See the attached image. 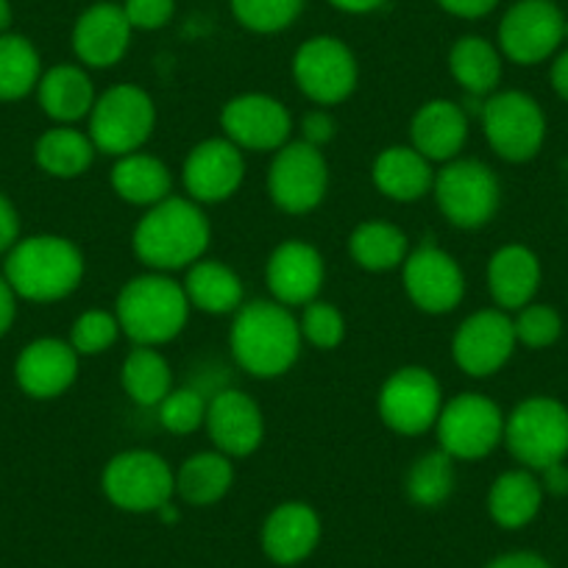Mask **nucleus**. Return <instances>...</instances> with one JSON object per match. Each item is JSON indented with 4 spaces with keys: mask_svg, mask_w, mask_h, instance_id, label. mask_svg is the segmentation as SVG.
Masks as SVG:
<instances>
[{
    "mask_svg": "<svg viewBox=\"0 0 568 568\" xmlns=\"http://www.w3.org/2000/svg\"><path fill=\"white\" fill-rule=\"evenodd\" d=\"M212 226L201 204L182 195H168L160 204L149 206V212L134 226L136 260L156 273L187 271L199 260H204L210 248Z\"/></svg>",
    "mask_w": 568,
    "mask_h": 568,
    "instance_id": "1",
    "label": "nucleus"
},
{
    "mask_svg": "<svg viewBox=\"0 0 568 568\" xmlns=\"http://www.w3.org/2000/svg\"><path fill=\"white\" fill-rule=\"evenodd\" d=\"M302 329L291 307L278 302H251L234 313L229 348L245 374L276 379L296 365L302 354Z\"/></svg>",
    "mask_w": 568,
    "mask_h": 568,
    "instance_id": "2",
    "label": "nucleus"
},
{
    "mask_svg": "<svg viewBox=\"0 0 568 568\" xmlns=\"http://www.w3.org/2000/svg\"><path fill=\"white\" fill-rule=\"evenodd\" d=\"M84 267V254L73 240L59 234H31L9 251L3 276L18 298L53 304L79 291Z\"/></svg>",
    "mask_w": 568,
    "mask_h": 568,
    "instance_id": "3",
    "label": "nucleus"
},
{
    "mask_svg": "<svg viewBox=\"0 0 568 568\" xmlns=\"http://www.w3.org/2000/svg\"><path fill=\"white\" fill-rule=\"evenodd\" d=\"M190 310L182 284L156 271L129 278L114 304L120 332L136 346L154 348L182 335Z\"/></svg>",
    "mask_w": 568,
    "mask_h": 568,
    "instance_id": "4",
    "label": "nucleus"
},
{
    "mask_svg": "<svg viewBox=\"0 0 568 568\" xmlns=\"http://www.w3.org/2000/svg\"><path fill=\"white\" fill-rule=\"evenodd\" d=\"M505 446L521 468L544 471L568 457V407L551 396L524 398L505 418Z\"/></svg>",
    "mask_w": 568,
    "mask_h": 568,
    "instance_id": "5",
    "label": "nucleus"
},
{
    "mask_svg": "<svg viewBox=\"0 0 568 568\" xmlns=\"http://www.w3.org/2000/svg\"><path fill=\"white\" fill-rule=\"evenodd\" d=\"M154 98L136 84H118L98 95L87 134L98 154H109L118 160V156L140 151L154 134Z\"/></svg>",
    "mask_w": 568,
    "mask_h": 568,
    "instance_id": "6",
    "label": "nucleus"
},
{
    "mask_svg": "<svg viewBox=\"0 0 568 568\" xmlns=\"http://www.w3.org/2000/svg\"><path fill=\"white\" fill-rule=\"evenodd\" d=\"M435 433L452 460H483L505 444V413L483 393H460L444 402Z\"/></svg>",
    "mask_w": 568,
    "mask_h": 568,
    "instance_id": "7",
    "label": "nucleus"
},
{
    "mask_svg": "<svg viewBox=\"0 0 568 568\" xmlns=\"http://www.w3.org/2000/svg\"><path fill=\"white\" fill-rule=\"evenodd\" d=\"M483 131L488 145L505 162H529L538 156L546 140V114L532 95L521 90L494 92L485 98Z\"/></svg>",
    "mask_w": 568,
    "mask_h": 568,
    "instance_id": "8",
    "label": "nucleus"
},
{
    "mask_svg": "<svg viewBox=\"0 0 568 568\" xmlns=\"http://www.w3.org/2000/svg\"><path fill=\"white\" fill-rule=\"evenodd\" d=\"M101 488L118 510L156 513L173 499L176 474L156 452L131 449L120 452L106 463Z\"/></svg>",
    "mask_w": 568,
    "mask_h": 568,
    "instance_id": "9",
    "label": "nucleus"
},
{
    "mask_svg": "<svg viewBox=\"0 0 568 568\" xmlns=\"http://www.w3.org/2000/svg\"><path fill=\"white\" fill-rule=\"evenodd\" d=\"M435 201L446 221L457 229H479L490 223L501 201L496 173L479 160H452L435 173Z\"/></svg>",
    "mask_w": 568,
    "mask_h": 568,
    "instance_id": "10",
    "label": "nucleus"
},
{
    "mask_svg": "<svg viewBox=\"0 0 568 568\" xmlns=\"http://www.w3.org/2000/svg\"><path fill=\"white\" fill-rule=\"evenodd\" d=\"M444 409V387L433 371L420 365H404L393 371L379 390V418L387 429L398 435L429 433L438 424V415Z\"/></svg>",
    "mask_w": 568,
    "mask_h": 568,
    "instance_id": "11",
    "label": "nucleus"
},
{
    "mask_svg": "<svg viewBox=\"0 0 568 568\" xmlns=\"http://www.w3.org/2000/svg\"><path fill=\"white\" fill-rule=\"evenodd\" d=\"M329 190V165L324 151L296 140L276 151L267 171L271 201L287 215H307L321 206Z\"/></svg>",
    "mask_w": 568,
    "mask_h": 568,
    "instance_id": "12",
    "label": "nucleus"
},
{
    "mask_svg": "<svg viewBox=\"0 0 568 568\" xmlns=\"http://www.w3.org/2000/svg\"><path fill=\"white\" fill-rule=\"evenodd\" d=\"M566 40V18L555 0H516L499 23V51L513 64H540Z\"/></svg>",
    "mask_w": 568,
    "mask_h": 568,
    "instance_id": "13",
    "label": "nucleus"
},
{
    "mask_svg": "<svg viewBox=\"0 0 568 568\" xmlns=\"http://www.w3.org/2000/svg\"><path fill=\"white\" fill-rule=\"evenodd\" d=\"M293 79L313 103L335 106L357 90V57L337 37H313L293 57Z\"/></svg>",
    "mask_w": 568,
    "mask_h": 568,
    "instance_id": "14",
    "label": "nucleus"
},
{
    "mask_svg": "<svg viewBox=\"0 0 568 568\" xmlns=\"http://www.w3.org/2000/svg\"><path fill=\"white\" fill-rule=\"evenodd\" d=\"M402 282L409 302L426 315H446L460 307L466 296V276L449 251L433 243L409 251L402 265Z\"/></svg>",
    "mask_w": 568,
    "mask_h": 568,
    "instance_id": "15",
    "label": "nucleus"
},
{
    "mask_svg": "<svg viewBox=\"0 0 568 568\" xmlns=\"http://www.w3.org/2000/svg\"><path fill=\"white\" fill-rule=\"evenodd\" d=\"M516 346L518 341L510 313L499 307L479 310L457 326L452 337V357L463 374L485 379L510 363Z\"/></svg>",
    "mask_w": 568,
    "mask_h": 568,
    "instance_id": "16",
    "label": "nucleus"
},
{
    "mask_svg": "<svg viewBox=\"0 0 568 568\" xmlns=\"http://www.w3.org/2000/svg\"><path fill=\"white\" fill-rule=\"evenodd\" d=\"M223 136L240 151H278L293 134V118L282 101L265 92H245L232 98L221 112Z\"/></svg>",
    "mask_w": 568,
    "mask_h": 568,
    "instance_id": "17",
    "label": "nucleus"
},
{
    "mask_svg": "<svg viewBox=\"0 0 568 568\" xmlns=\"http://www.w3.org/2000/svg\"><path fill=\"white\" fill-rule=\"evenodd\" d=\"M184 190L195 204H221L232 199L245 179L243 151L226 136H210L187 154L182 168Z\"/></svg>",
    "mask_w": 568,
    "mask_h": 568,
    "instance_id": "18",
    "label": "nucleus"
},
{
    "mask_svg": "<svg viewBox=\"0 0 568 568\" xmlns=\"http://www.w3.org/2000/svg\"><path fill=\"white\" fill-rule=\"evenodd\" d=\"M324 256L304 240H287L267 256V291H271L273 302L284 304V307H307L310 302H315L324 287Z\"/></svg>",
    "mask_w": 568,
    "mask_h": 568,
    "instance_id": "19",
    "label": "nucleus"
},
{
    "mask_svg": "<svg viewBox=\"0 0 568 568\" xmlns=\"http://www.w3.org/2000/svg\"><path fill=\"white\" fill-rule=\"evenodd\" d=\"M204 426L215 449L226 457L254 455L265 438L260 404L237 387H226L212 396V402L206 404Z\"/></svg>",
    "mask_w": 568,
    "mask_h": 568,
    "instance_id": "20",
    "label": "nucleus"
},
{
    "mask_svg": "<svg viewBox=\"0 0 568 568\" xmlns=\"http://www.w3.org/2000/svg\"><path fill=\"white\" fill-rule=\"evenodd\" d=\"M79 376V354L68 341L40 337L20 352L14 363V379L29 398L51 402L68 393Z\"/></svg>",
    "mask_w": 568,
    "mask_h": 568,
    "instance_id": "21",
    "label": "nucleus"
},
{
    "mask_svg": "<svg viewBox=\"0 0 568 568\" xmlns=\"http://www.w3.org/2000/svg\"><path fill=\"white\" fill-rule=\"evenodd\" d=\"M131 23L118 3H92L73 26V51L84 68H114L131 45Z\"/></svg>",
    "mask_w": 568,
    "mask_h": 568,
    "instance_id": "22",
    "label": "nucleus"
},
{
    "mask_svg": "<svg viewBox=\"0 0 568 568\" xmlns=\"http://www.w3.org/2000/svg\"><path fill=\"white\" fill-rule=\"evenodd\" d=\"M468 142L466 109L449 98H433L409 120V145L429 162H452Z\"/></svg>",
    "mask_w": 568,
    "mask_h": 568,
    "instance_id": "23",
    "label": "nucleus"
},
{
    "mask_svg": "<svg viewBox=\"0 0 568 568\" xmlns=\"http://www.w3.org/2000/svg\"><path fill=\"white\" fill-rule=\"evenodd\" d=\"M321 540V518L307 501H282L262 524V549L278 566L307 560Z\"/></svg>",
    "mask_w": 568,
    "mask_h": 568,
    "instance_id": "24",
    "label": "nucleus"
},
{
    "mask_svg": "<svg viewBox=\"0 0 568 568\" xmlns=\"http://www.w3.org/2000/svg\"><path fill=\"white\" fill-rule=\"evenodd\" d=\"M540 287V262L527 245H501L488 262V291L496 307L505 313H518L532 304Z\"/></svg>",
    "mask_w": 568,
    "mask_h": 568,
    "instance_id": "25",
    "label": "nucleus"
},
{
    "mask_svg": "<svg viewBox=\"0 0 568 568\" xmlns=\"http://www.w3.org/2000/svg\"><path fill=\"white\" fill-rule=\"evenodd\" d=\"M376 190L396 204H413L433 193L435 171L433 162L413 149V145H390L374 162Z\"/></svg>",
    "mask_w": 568,
    "mask_h": 568,
    "instance_id": "26",
    "label": "nucleus"
},
{
    "mask_svg": "<svg viewBox=\"0 0 568 568\" xmlns=\"http://www.w3.org/2000/svg\"><path fill=\"white\" fill-rule=\"evenodd\" d=\"M37 98H40L42 112L59 125H73L90 118L98 101L90 73L79 64H57L45 70L37 84Z\"/></svg>",
    "mask_w": 568,
    "mask_h": 568,
    "instance_id": "27",
    "label": "nucleus"
},
{
    "mask_svg": "<svg viewBox=\"0 0 568 568\" xmlns=\"http://www.w3.org/2000/svg\"><path fill=\"white\" fill-rule=\"evenodd\" d=\"M190 307L206 315H234L243 307L245 287L243 278L217 260H199L187 267V278L182 282Z\"/></svg>",
    "mask_w": 568,
    "mask_h": 568,
    "instance_id": "28",
    "label": "nucleus"
},
{
    "mask_svg": "<svg viewBox=\"0 0 568 568\" xmlns=\"http://www.w3.org/2000/svg\"><path fill=\"white\" fill-rule=\"evenodd\" d=\"M544 488L535 471L513 468L499 474L488 490V513L501 529H521L540 513Z\"/></svg>",
    "mask_w": 568,
    "mask_h": 568,
    "instance_id": "29",
    "label": "nucleus"
},
{
    "mask_svg": "<svg viewBox=\"0 0 568 568\" xmlns=\"http://www.w3.org/2000/svg\"><path fill=\"white\" fill-rule=\"evenodd\" d=\"M173 176L162 160L151 154L118 156L112 168V190L131 206H154L171 195Z\"/></svg>",
    "mask_w": 568,
    "mask_h": 568,
    "instance_id": "30",
    "label": "nucleus"
},
{
    "mask_svg": "<svg viewBox=\"0 0 568 568\" xmlns=\"http://www.w3.org/2000/svg\"><path fill=\"white\" fill-rule=\"evenodd\" d=\"M452 79L471 98L494 95L501 81V51L485 37H460L449 51Z\"/></svg>",
    "mask_w": 568,
    "mask_h": 568,
    "instance_id": "31",
    "label": "nucleus"
},
{
    "mask_svg": "<svg viewBox=\"0 0 568 568\" xmlns=\"http://www.w3.org/2000/svg\"><path fill=\"white\" fill-rule=\"evenodd\" d=\"M98 149L92 145L90 134L73 129V125H57L48 129L37 140L34 160L48 176L53 179H79L95 162Z\"/></svg>",
    "mask_w": 568,
    "mask_h": 568,
    "instance_id": "32",
    "label": "nucleus"
},
{
    "mask_svg": "<svg viewBox=\"0 0 568 568\" xmlns=\"http://www.w3.org/2000/svg\"><path fill=\"white\" fill-rule=\"evenodd\" d=\"M234 483L232 457L221 452H199L187 457L176 471V494L187 505L210 507L229 494Z\"/></svg>",
    "mask_w": 568,
    "mask_h": 568,
    "instance_id": "33",
    "label": "nucleus"
},
{
    "mask_svg": "<svg viewBox=\"0 0 568 568\" xmlns=\"http://www.w3.org/2000/svg\"><path fill=\"white\" fill-rule=\"evenodd\" d=\"M348 254L363 271L387 273L404 265L409 254L407 234L385 221H365L348 237Z\"/></svg>",
    "mask_w": 568,
    "mask_h": 568,
    "instance_id": "34",
    "label": "nucleus"
},
{
    "mask_svg": "<svg viewBox=\"0 0 568 568\" xmlns=\"http://www.w3.org/2000/svg\"><path fill=\"white\" fill-rule=\"evenodd\" d=\"M125 396L140 407H160L173 390V371L154 346H134L120 365Z\"/></svg>",
    "mask_w": 568,
    "mask_h": 568,
    "instance_id": "35",
    "label": "nucleus"
},
{
    "mask_svg": "<svg viewBox=\"0 0 568 568\" xmlns=\"http://www.w3.org/2000/svg\"><path fill=\"white\" fill-rule=\"evenodd\" d=\"M42 79V59L23 34H0V101L31 95Z\"/></svg>",
    "mask_w": 568,
    "mask_h": 568,
    "instance_id": "36",
    "label": "nucleus"
},
{
    "mask_svg": "<svg viewBox=\"0 0 568 568\" xmlns=\"http://www.w3.org/2000/svg\"><path fill=\"white\" fill-rule=\"evenodd\" d=\"M455 463L457 460H452L444 449L420 455L409 466L407 483H404L409 501L415 507H426V510L444 505L455 490Z\"/></svg>",
    "mask_w": 568,
    "mask_h": 568,
    "instance_id": "37",
    "label": "nucleus"
},
{
    "mask_svg": "<svg viewBox=\"0 0 568 568\" xmlns=\"http://www.w3.org/2000/svg\"><path fill=\"white\" fill-rule=\"evenodd\" d=\"M232 14L254 34H278L291 29L304 9V0H229Z\"/></svg>",
    "mask_w": 568,
    "mask_h": 568,
    "instance_id": "38",
    "label": "nucleus"
},
{
    "mask_svg": "<svg viewBox=\"0 0 568 568\" xmlns=\"http://www.w3.org/2000/svg\"><path fill=\"white\" fill-rule=\"evenodd\" d=\"M123 335L118 324V315L106 313V310H87L70 326V346L75 348L79 357H98L106 348L118 343Z\"/></svg>",
    "mask_w": 568,
    "mask_h": 568,
    "instance_id": "39",
    "label": "nucleus"
},
{
    "mask_svg": "<svg viewBox=\"0 0 568 568\" xmlns=\"http://www.w3.org/2000/svg\"><path fill=\"white\" fill-rule=\"evenodd\" d=\"M298 329L310 346L321 348V352H332L346 341V318L341 310L329 302H310L304 307L302 318H298Z\"/></svg>",
    "mask_w": 568,
    "mask_h": 568,
    "instance_id": "40",
    "label": "nucleus"
},
{
    "mask_svg": "<svg viewBox=\"0 0 568 568\" xmlns=\"http://www.w3.org/2000/svg\"><path fill=\"white\" fill-rule=\"evenodd\" d=\"M206 404L210 402H204V396L193 387H173L156 407L160 409V424L173 435L195 433L206 420Z\"/></svg>",
    "mask_w": 568,
    "mask_h": 568,
    "instance_id": "41",
    "label": "nucleus"
},
{
    "mask_svg": "<svg viewBox=\"0 0 568 568\" xmlns=\"http://www.w3.org/2000/svg\"><path fill=\"white\" fill-rule=\"evenodd\" d=\"M516 341L527 348H549L560 341L562 318L549 304H527L513 318Z\"/></svg>",
    "mask_w": 568,
    "mask_h": 568,
    "instance_id": "42",
    "label": "nucleus"
},
{
    "mask_svg": "<svg viewBox=\"0 0 568 568\" xmlns=\"http://www.w3.org/2000/svg\"><path fill=\"white\" fill-rule=\"evenodd\" d=\"M120 7L129 18L131 29L156 31L171 23L173 12H176V0H123Z\"/></svg>",
    "mask_w": 568,
    "mask_h": 568,
    "instance_id": "43",
    "label": "nucleus"
},
{
    "mask_svg": "<svg viewBox=\"0 0 568 568\" xmlns=\"http://www.w3.org/2000/svg\"><path fill=\"white\" fill-rule=\"evenodd\" d=\"M335 118H332L326 109H315L307 112L302 120V140L315 145V149H324L326 142L335 140Z\"/></svg>",
    "mask_w": 568,
    "mask_h": 568,
    "instance_id": "44",
    "label": "nucleus"
},
{
    "mask_svg": "<svg viewBox=\"0 0 568 568\" xmlns=\"http://www.w3.org/2000/svg\"><path fill=\"white\" fill-rule=\"evenodd\" d=\"M20 243V215L12 201L0 193V254Z\"/></svg>",
    "mask_w": 568,
    "mask_h": 568,
    "instance_id": "45",
    "label": "nucleus"
},
{
    "mask_svg": "<svg viewBox=\"0 0 568 568\" xmlns=\"http://www.w3.org/2000/svg\"><path fill=\"white\" fill-rule=\"evenodd\" d=\"M444 12L463 20H479L499 7V0H435Z\"/></svg>",
    "mask_w": 568,
    "mask_h": 568,
    "instance_id": "46",
    "label": "nucleus"
},
{
    "mask_svg": "<svg viewBox=\"0 0 568 568\" xmlns=\"http://www.w3.org/2000/svg\"><path fill=\"white\" fill-rule=\"evenodd\" d=\"M14 318H18V293L12 291L7 276H0V337L9 335Z\"/></svg>",
    "mask_w": 568,
    "mask_h": 568,
    "instance_id": "47",
    "label": "nucleus"
},
{
    "mask_svg": "<svg viewBox=\"0 0 568 568\" xmlns=\"http://www.w3.org/2000/svg\"><path fill=\"white\" fill-rule=\"evenodd\" d=\"M540 474V488H544V494H551V496H568V466L566 460L562 463H555V466H546Z\"/></svg>",
    "mask_w": 568,
    "mask_h": 568,
    "instance_id": "48",
    "label": "nucleus"
},
{
    "mask_svg": "<svg viewBox=\"0 0 568 568\" xmlns=\"http://www.w3.org/2000/svg\"><path fill=\"white\" fill-rule=\"evenodd\" d=\"M485 568H549V562L535 551H510V555L490 560Z\"/></svg>",
    "mask_w": 568,
    "mask_h": 568,
    "instance_id": "49",
    "label": "nucleus"
},
{
    "mask_svg": "<svg viewBox=\"0 0 568 568\" xmlns=\"http://www.w3.org/2000/svg\"><path fill=\"white\" fill-rule=\"evenodd\" d=\"M551 87H555L557 95L562 98V101H568V48L566 51L555 53V62H551Z\"/></svg>",
    "mask_w": 568,
    "mask_h": 568,
    "instance_id": "50",
    "label": "nucleus"
},
{
    "mask_svg": "<svg viewBox=\"0 0 568 568\" xmlns=\"http://www.w3.org/2000/svg\"><path fill=\"white\" fill-rule=\"evenodd\" d=\"M332 7L337 12H346V14H371L376 9H382L387 0H329Z\"/></svg>",
    "mask_w": 568,
    "mask_h": 568,
    "instance_id": "51",
    "label": "nucleus"
},
{
    "mask_svg": "<svg viewBox=\"0 0 568 568\" xmlns=\"http://www.w3.org/2000/svg\"><path fill=\"white\" fill-rule=\"evenodd\" d=\"M9 26H12V3L0 0V34H7Z\"/></svg>",
    "mask_w": 568,
    "mask_h": 568,
    "instance_id": "52",
    "label": "nucleus"
},
{
    "mask_svg": "<svg viewBox=\"0 0 568 568\" xmlns=\"http://www.w3.org/2000/svg\"><path fill=\"white\" fill-rule=\"evenodd\" d=\"M156 516H160L165 524L179 521V510H176V507H173V501H168V505H162L160 510H156Z\"/></svg>",
    "mask_w": 568,
    "mask_h": 568,
    "instance_id": "53",
    "label": "nucleus"
},
{
    "mask_svg": "<svg viewBox=\"0 0 568 568\" xmlns=\"http://www.w3.org/2000/svg\"><path fill=\"white\" fill-rule=\"evenodd\" d=\"M566 40H568V18H566Z\"/></svg>",
    "mask_w": 568,
    "mask_h": 568,
    "instance_id": "54",
    "label": "nucleus"
}]
</instances>
